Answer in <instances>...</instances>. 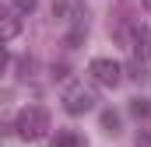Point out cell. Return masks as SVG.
Returning a JSON list of instances; mask_svg holds the SVG:
<instances>
[{
  "mask_svg": "<svg viewBox=\"0 0 151 147\" xmlns=\"http://www.w3.org/2000/svg\"><path fill=\"white\" fill-rule=\"evenodd\" d=\"M14 130H18L21 140H42L46 130H49V112L42 109V105H28V109H21V112H18Z\"/></svg>",
  "mask_w": 151,
  "mask_h": 147,
  "instance_id": "6da1fadb",
  "label": "cell"
},
{
  "mask_svg": "<svg viewBox=\"0 0 151 147\" xmlns=\"http://www.w3.org/2000/svg\"><path fill=\"white\" fill-rule=\"evenodd\" d=\"M91 77L102 84V88H116L119 81H123V67L116 63V60H106V56H99V60H91Z\"/></svg>",
  "mask_w": 151,
  "mask_h": 147,
  "instance_id": "3957f363",
  "label": "cell"
},
{
  "mask_svg": "<svg viewBox=\"0 0 151 147\" xmlns=\"http://www.w3.org/2000/svg\"><path fill=\"white\" fill-rule=\"evenodd\" d=\"M18 32H21V21L7 14V18H4V28H0V35H4V42H11V39L18 35Z\"/></svg>",
  "mask_w": 151,
  "mask_h": 147,
  "instance_id": "52a82bcc",
  "label": "cell"
},
{
  "mask_svg": "<svg viewBox=\"0 0 151 147\" xmlns=\"http://www.w3.org/2000/svg\"><path fill=\"white\" fill-rule=\"evenodd\" d=\"M81 39H84V28H74V32H70V35H67V46H77V42H81Z\"/></svg>",
  "mask_w": 151,
  "mask_h": 147,
  "instance_id": "8fae6325",
  "label": "cell"
},
{
  "mask_svg": "<svg viewBox=\"0 0 151 147\" xmlns=\"http://www.w3.org/2000/svg\"><path fill=\"white\" fill-rule=\"evenodd\" d=\"M130 77H134V81H144L148 74H144V67H141V63H130Z\"/></svg>",
  "mask_w": 151,
  "mask_h": 147,
  "instance_id": "30bf717a",
  "label": "cell"
},
{
  "mask_svg": "<svg viewBox=\"0 0 151 147\" xmlns=\"http://www.w3.org/2000/svg\"><path fill=\"white\" fill-rule=\"evenodd\" d=\"M134 53H137L141 60H151V28L148 25L134 28Z\"/></svg>",
  "mask_w": 151,
  "mask_h": 147,
  "instance_id": "277c9868",
  "label": "cell"
},
{
  "mask_svg": "<svg viewBox=\"0 0 151 147\" xmlns=\"http://www.w3.org/2000/svg\"><path fill=\"white\" fill-rule=\"evenodd\" d=\"M130 112H134L137 119H148V116H151V105L144 102V98H134V102H130Z\"/></svg>",
  "mask_w": 151,
  "mask_h": 147,
  "instance_id": "ba28073f",
  "label": "cell"
},
{
  "mask_svg": "<svg viewBox=\"0 0 151 147\" xmlns=\"http://www.w3.org/2000/svg\"><path fill=\"white\" fill-rule=\"evenodd\" d=\"M148 7H151V0H148Z\"/></svg>",
  "mask_w": 151,
  "mask_h": 147,
  "instance_id": "7c38bea8",
  "label": "cell"
},
{
  "mask_svg": "<svg viewBox=\"0 0 151 147\" xmlns=\"http://www.w3.org/2000/svg\"><path fill=\"white\" fill-rule=\"evenodd\" d=\"M53 147H84V140L77 137L74 130H60V133L53 137Z\"/></svg>",
  "mask_w": 151,
  "mask_h": 147,
  "instance_id": "5b68a950",
  "label": "cell"
},
{
  "mask_svg": "<svg viewBox=\"0 0 151 147\" xmlns=\"http://www.w3.org/2000/svg\"><path fill=\"white\" fill-rule=\"evenodd\" d=\"M95 91L91 88H84V84H70L67 91H63V109L70 112V116H84V112L95 109Z\"/></svg>",
  "mask_w": 151,
  "mask_h": 147,
  "instance_id": "7a4b0ae2",
  "label": "cell"
},
{
  "mask_svg": "<svg viewBox=\"0 0 151 147\" xmlns=\"http://www.w3.org/2000/svg\"><path fill=\"white\" fill-rule=\"evenodd\" d=\"M11 4H14V7H18L21 14H32V11H35V4H39V0H11Z\"/></svg>",
  "mask_w": 151,
  "mask_h": 147,
  "instance_id": "9c48e42d",
  "label": "cell"
},
{
  "mask_svg": "<svg viewBox=\"0 0 151 147\" xmlns=\"http://www.w3.org/2000/svg\"><path fill=\"white\" fill-rule=\"evenodd\" d=\"M102 133H109V137H116V133H119V116H116L113 109L102 112Z\"/></svg>",
  "mask_w": 151,
  "mask_h": 147,
  "instance_id": "8992f818",
  "label": "cell"
}]
</instances>
